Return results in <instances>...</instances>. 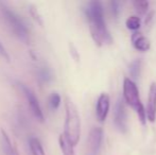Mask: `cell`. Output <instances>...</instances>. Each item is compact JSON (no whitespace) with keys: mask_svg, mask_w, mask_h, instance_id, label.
I'll list each match as a JSON object with an SVG mask.
<instances>
[{"mask_svg":"<svg viewBox=\"0 0 156 155\" xmlns=\"http://www.w3.org/2000/svg\"><path fill=\"white\" fill-rule=\"evenodd\" d=\"M85 15L89 23L91 37L98 46H107L113 44V37L107 30L103 17V6L99 1H90L85 8Z\"/></svg>","mask_w":156,"mask_h":155,"instance_id":"obj_1","label":"cell"},{"mask_svg":"<svg viewBox=\"0 0 156 155\" xmlns=\"http://www.w3.org/2000/svg\"><path fill=\"white\" fill-rule=\"evenodd\" d=\"M65 130L64 134L69 138V140L72 143V145L76 146L80 140L81 135V120L79 116V112L76 106L72 102L70 98L65 99Z\"/></svg>","mask_w":156,"mask_h":155,"instance_id":"obj_2","label":"cell"},{"mask_svg":"<svg viewBox=\"0 0 156 155\" xmlns=\"http://www.w3.org/2000/svg\"><path fill=\"white\" fill-rule=\"evenodd\" d=\"M123 98L124 101L133 108L138 115V118L142 124L147 121L146 108L144 107L139 98V91H138L137 85L135 84L132 79L125 78L123 81Z\"/></svg>","mask_w":156,"mask_h":155,"instance_id":"obj_3","label":"cell"},{"mask_svg":"<svg viewBox=\"0 0 156 155\" xmlns=\"http://www.w3.org/2000/svg\"><path fill=\"white\" fill-rule=\"evenodd\" d=\"M1 11L2 14H3V17L5 18L6 23H9V26L12 29V31L15 33V35L23 41H25V43H29V30H28L26 23L23 21V19L20 18V16L16 12H14V11L11 10L10 8H8L5 5H2Z\"/></svg>","mask_w":156,"mask_h":155,"instance_id":"obj_4","label":"cell"},{"mask_svg":"<svg viewBox=\"0 0 156 155\" xmlns=\"http://www.w3.org/2000/svg\"><path fill=\"white\" fill-rule=\"evenodd\" d=\"M18 86L20 88L21 93L25 95L26 99L28 101V104H29V107L31 110V112L33 113V115L35 116L38 121L43 122L45 120V116H44L43 110L41 107V104H39V101L37 99V97L35 96V93H33L31 89L27 86V85L23 84V83H18Z\"/></svg>","mask_w":156,"mask_h":155,"instance_id":"obj_5","label":"cell"},{"mask_svg":"<svg viewBox=\"0 0 156 155\" xmlns=\"http://www.w3.org/2000/svg\"><path fill=\"white\" fill-rule=\"evenodd\" d=\"M103 132L102 129L94 128L89 132L88 140H87L86 155H100L101 145H102Z\"/></svg>","mask_w":156,"mask_h":155,"instance_id":"obj_6","label":"cell"},{"mask_svg":"<svg viewBox=\"0 0 156 155\" xmlns=\"http://www.w3.org/2000/svg\"><path fill=\"white\" fill-rule=\"evenodd\" d=\"M114 123L116 128L122 133H125L127 130L126 124V112H125L124 102L121 98L117 100L114 110Z\"/></svg>","mask_w":156,"mask_h":155,"instance_id":"obj_7","label":"cell"},{"mask_svg":"<svg viewBox=\"0 0 156 155\" xmlns=\"http://www.w3.org/2000/svg\"><path fill=\"white\" fill-rule=\"evenodd\" d=\"M146 114L147 119L150 122H154L156 120V83H152L150 86Z\"/></svg>","mask_w":156,"mask_h":155,"instance_id":"obj_8","label":"cell"},{"mask_svg":"<svg viewBox=\"0 0 156 155\" xmlns=\"http://www.w3.org/2000/svg\"><path fill=\"white\" fill-rule=\"evenodd\" d=\"M109 111V97L107 93H101L97 101L96 106V115L100 122H103L107 117Z\"/></svg>","mask_w":156,"mask_h":155,"instance_id":"obj_9","label":"cell"},{"mask_svg":"<svg viewBox=\"0 0 156 155\" xmlns=\"http://www.w3.org/2000/svg\"><path fill=\"white\" fill-rule=\"evenodd\" d=\"M132 41H133V46L135 47L136 50L141 52H146L150 49L151 44L147 37H144L141 33H134L132 35Z\"/></svg>","mask_w":156,"mask_h":155,"instance_id":"obj_10","label":"cell"},{"mask_svg":"<svg viewBox=\"0 0 156 155\" xmlns=\"http://www.w3.org/2000/svg\"><path fill=\"white\" fill-rule=\"evenodd\" d=\"M58 143H60V147L63 152V155H74V151H73L74 146L72 145V143L69 140V138L64 133L60 135Z\"/></svg>","mask_w":156,"mask_h":155,"instance_id":"obj_11","label":"cell"},{"mask_svg":"<svg viewBox=\"0 0 156 155\" xmlns=\"http://www.w3.org/2000/svg\"><path fill=\"white\" fill-rule=\"evenodd\" d=\"M1 135H2V148H3L4 155H18L16 152V150H15L14 147H13L10 137L8 136L5 131L1 130Z\"/></svg>","mask_w":156,"mask_h":155,"instance_id":"obj_12","label":"cell"},{"mask_svg":"<svg viewBox=\"0 0 156 155\" xmlns=\"http://www.w3.org/2000/svg\"><path fill=\"white\" fill-rule=\"evenodd\" d=\"M29 147L33 155H46L45 150H44L41 141H39L36 137H30Z\"/></svg>","mask_w":156,"mask_h":155,"instance_id":"obj_13","label":"cell"},{"mask_svg":"<svg viewBox=\"0 0 156 155\" xmlns=\"http://www.w3.org/2000/svg\"><path fill=\"white\" fill-rule=\"evenodd\" d=\"M140 70H141V61L140 60H135L134 62H132V64L129 65V75L133 79L139 78Z\"/></svg>","mask_w":156,"mask_h":155,"instance_id":"obj_14","label":"cell"},{"mask_svg":"<svg viewBox=\"0 0 156 155\" xmlns=\"http://www.w3.org/2000/svg\"><path fill=\"white\" fill-rule=\"evenodd\" d=\"M126 28L129 30H133V31H136L140 28V25H141V20L138 16H131L126 19Z\"/></svg>","mask_w":156,"mask_h":155,"instance_id":"obj_15","label":"cell"},{"mask_svg":"<svg viewBox=\"0 0 156 155\" xmlns=\"http://www.w3.org/2000/svg\"><path fill=\"white\" fill-rule=\"evenodd\" d=\"M134 6H135V10L138 14L144 15L147 13L149 8V2L148 1H134Z\"/></svg>","mask_w":156,"mask_h":155,"instance_id":"obj_16","label":"cell"},{"mask_svg":"<svg viewBox=\"0 0 156 155\" xmlns=\"http://www.w3.org/2000/svg\"><path fill=\"white\" fill-rule=\"evenodd\" d=\"M61 104V96L58 93H52L49 97V105L52 110H56Z\"/></svg>","mask_w":156,"mask_h":155,"instance_id":"obj_17","label":"cell"},{"mask_svg":"<svg viewBox=\"0 0 156 155\" xmlns=\"http://www.w3.org/2000/svg\"><path fill=\"white\" fill-rule=\"evenodd\" d=\"M38 78L43 82H48L51 79V72L47 67H41V68L38 69Z\"/></svg>","mask_w":156,"mask_h":155,"instance_id":"obj_18","label":"cell"},{"mask_svg":"<svg viewBox=\"0 0 156 155\" xmlns=\"http://www.w3.org/2000/svg\"><path fill=\"white\" fill-rule=\"evenodd\" d=\"M0 55L2 56L3 58H5L6 61H9L10 62L11 61V56H10V54H9V52L6 51V49L4 48V46H3V44L0 41Z\"/></svg>","mask_w":156,"mask_h":155,"instance_id":"obj_19","label":"cell"},{"mask_svg":"<svg viewBox=\"0 0 156 155\" xmlns=\"http://www.w3.org/2000/svg\"><path fill=\"white\" fill-rule=\"evenodd\" d=\"M31 14L33 15V16H35L34 18L36 19L37 21H38L39 23H41V16L38 15V13H37V10L35 8H31Z\"/></svg>","mask_w":156,"mask_h":155,"instance_id":"obj_20","label":"cell"},{"mask_svg":"<svg viewBox=\"0 0 156 155\" xmlns=\"http://www.w3.org/2000/svg\"><path fill=\"white\" fill-rule=\"evenodd\" d=\"M117 5H118L117 2H112V8H113V9H112V11H113V12L115 13L116 15L118 14V11H119V10H118V6Z\"/></svg>","mask_w":156,"mask_h":155,"instance_id":"obj_21","label":"cell"}]
</instances>
